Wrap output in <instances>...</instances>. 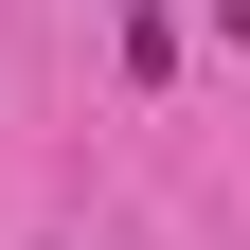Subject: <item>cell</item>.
Masks as SVG:
<instances>
[{"label": "cell", "instance_id": "1", "mask_svg": "<svg viewBox=\"0 0 250 250\" xmlns=\"http://www.w3.org/2000/svg\"><path fill=\"white\" fill-rule=\"evenodd\" d=\"M125 18H161V0H125Z\"/></svg>", "mask_w": 250, "mask_h": 250}]
</instances>
